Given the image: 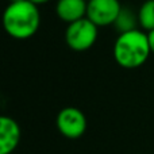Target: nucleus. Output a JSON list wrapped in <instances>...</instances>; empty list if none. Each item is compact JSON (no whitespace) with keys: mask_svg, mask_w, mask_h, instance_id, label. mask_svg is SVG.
<instances>
[{"mask_svg":"<svg viewBox=\"0 0 154 154\" xmlns=\"http://www.w3.org/2000/svg\"><path fill=\"white\" fill-rule=\"evenodd\" d=\"M137 20H138V16L135 18V16L133 15V12H128L126 8H122V12H120L118 20L115 22V26L118 27V30H119L120 32H126V31H130V30L135 29Z\"/></svg>","mask_w":154,"mask_h":154,"instance_id":"1a4fd4ad","label":"nucleus"},{"mask_svg":"<svg viewBox=\"0 0 154 154\" xmlns=\"http://www.w3.org/2000/svg\"><path fill=\"white\" fill-rule=\"evenodd\" d=\"M122 5L119 0H89L87 8V18L97 27L115 24L118 20Z\"/></svg>","mask_w":154,"mask_h":154,"instance_id":"39448f33","label":"nucleus"},{"mask_svg":"<svg viewBox=\"0 0 154 154\" xmlns=\"http://www.w3.org/2000/svg\"><path fill=\"white\" fill-rule=\"evenodd\" d=\"M15 2H22V0H10V3H15Z\"/></svg>","mask_w":154,"mask_h":154,"instance_id":"f8f14e48","label":"nucleus"},{"mask_svg":"<svg viewBox=\"0 0 154 154\" xmlns=\"http://www.w3.org/2000/svg\"><path fill=\"white\" fill-rule=\"evenodd\" d=\"M138 23L147 32L154 30V0H146L138 12Z\"/></svg>","mask_w":154,"mask_h":154,"instance_id":"6e6552de","label":"nucleus"},{"mask_svg":"<svg viewBox=\"0 0 154 154\" xmlns=\"http://www.w3.org/2000/svg\"><path fill=\"white\" fill-rule=\"evenodd\" d=\"M147 37H149V43H150V49H152V53L154 54V30L147 32Z\"/></svg>","mask_w":154,"mask_h":154,"instance_id":"9d476101","label":"nucleus"},{"mask_svg":"<svg viewBox=\"0 0 154 154\" xmlns=\"http://www.w3.org/2000/svg\"><path fill=\"white\" fill-rule=\"evenodd\" d=\"M97 35V26L88 18H82L68 24V29L65 31V41L72 50L85 51L95 45Z\"/></svg>","mask_w":154,"mask_h":154,"instance_id":"7ed1b4c3","label":"nucleus"},{"mask_svg":"<svg viewBox=\"0 0 154 154\" xmlns=\"http://www.w3.org/2000/svg\"><path fill=\"white\" fill-rule=\"evenodd\" d=\"M30 2L34 3V4H37V5H39V4H45V3L50 2V0H30Z\"/></svg>","mask_w":154,"mask_h":154,"instance_id":"9b49d317","label":"nucleus"},{"mask_svg":"<svg viewBox=\"0 0 154 154\" xmlns=\"http://www.w3.org/2000/svg\"><path fill=\"white\" fill-rule=\"evenodd\" d=\"M87 2H89V0H87Z\"/></svg>","mask_w":154,"mask_h":154,"instance_id":"ddd939ff","label":"nucleus"},{"mask_svg":"<svg viewBox=\"0 0 154 154\" xmlns=\"http://www.w3.org/2000/svg\"><path fill=\"white\" fill-rule=\"evenodd\" d=\"M152 54L147 32L138 29L120 32L114 43V58L125 69H137Z\"/></svg>","mask_w":154,"mask_h":154,"instance_id":"f03ea898","label":"nucleus"},{"mask_svg":"<svg viewBox=\"0 0 154 154\" xmlns=\"http://www.w3.org/2000/svg\"><path fill=\"white\" fill-rule=\"evenodd\" d=\"M20 127L10 116L0 118V154H11L20 142Z\"/></svg>","mask_w":154,"mask_h":154,"instance_id":"423d86ee","label":"nucleus"},{"mask_svg":"<svg viewBox=\"0 0 154 154\" xmlns=\"http://www.w3.org/2000/svg\"><path fill=\"white\" fill-rule=\"evenodd\" d=\"M41 15L38 5L30 0L10 3L3 14V26L10 37L27 39L39 29Z\"/></svg>","mask_w":154,"mask_h":154,"instance_id":"f257e3e1","label":"nucleus"},{"mask_svg":"<svg viewBox=\"0 0 154 154\" xmlns=\"http://www.w3.org/2000/svg\"><path fill=\"white\" fill-rule=\"evenodd\" d=\"M88 122L84 112L76 107H65L57 115V128L68 139H79L85 134Z\"/></svg>","mask_w":154,"mask_h":154,"instance_id":"20e7f679","label":"nucleus"},{"mask_svg":"<svg viewBox=\"0 0 154 154\" xmlns=\"http://www.w3.org/2000/svg\"><path fill=\"white\" fill-rule=\"evenodd\" d=\"M87 0H58L56 5L58 18L68 24L87 18Z\"/></svg>","mask_w":154,"mask_h":154,"instance_id":"0eeeda50","label":"nucleus"}]
</instances>
